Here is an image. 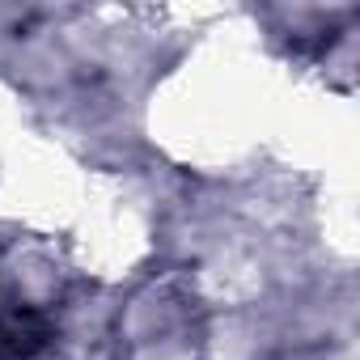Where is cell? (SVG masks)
I'll list each match as a JSON object with an SVG mask.
<instances>
[{
  "label": "cell",
  "instance_id": "obj_1",
  "mask_svg": "<svg viewBox=\"0 0 360 360\" xmlns=\"http://www.w3.org/2000/svg\"><path fill=\"white\" fill-rule=\"evenodd\" d=\"M51 347V322L39 309L0 314V360H39Z\"/></svg>",
  "mask_w": 360,
  "mask_h": 360
}]
</instances>
